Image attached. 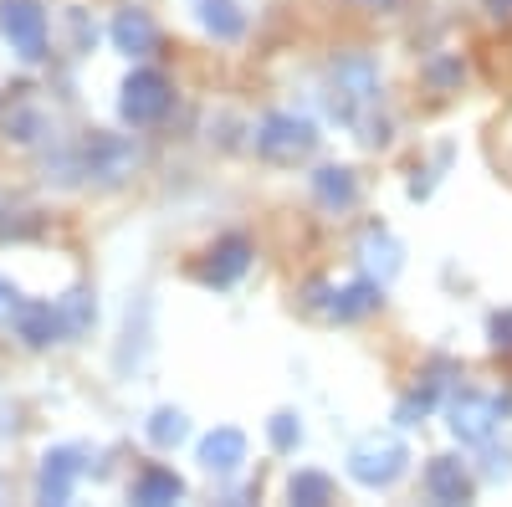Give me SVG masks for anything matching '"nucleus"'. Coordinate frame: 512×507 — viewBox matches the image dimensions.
<instances>
[{"label": "nucleus", "instance_id": "nucleus-27", "mask_svg": "<svg viewBox=\"0 0 512 507\" xmlns=\"http://www.w3.org/2000/svg\"><path fill=\"white\" fill-rule=\"evenodd\" d=\"M16 313H21V292H16L6 277H0V328L16 323Z\"/></svg>", "mask_w": 512, "mask_h": 507}, {"label": "nucleus", "instance_id": "nucleus-3", "mask_svg": "<svg viewBox=\"0 0 512 507\" xmlns=\"http://www.w3.org/2000/svg\"><path fill=\"white\" fill-rule=\"evenodd\" d=\"M318 149V123L303 113H267L256 123V154L267 164H303Z\"/></svg>", "mask_w": 512, "mask_h": 507}, {"label": "nucleus", "instance_id": "nucleus-13", "mask_svg": "<svg viewBox=\"0 0 512 507\" xmlns=\"http://www.w3.org/2000/svg\"><path fill=\"white\" fill-rule=\"evenodd\" d=\"M308 190H313V200L323 205V210H354L359 205V175L349 164H318L313 175H308Z\"/></svg>", "mask_w": 512, "mask_h": 507}, {"label": "nucleus", "instance_id": "nucleus-28", "mask_svg": "<svg viewBox=\"0 0 512 507\" xmlns=\"http://www.w3.org/2000/svg\"><path fill=\"white\" fill-rule=\"evenodd\" d=\"M492 21H512V0H482Z\"/></svg>", "mask_w": 512, "mask_h": 507}, {"label": "nucleus", "instance_id": "nucleus-15", "mask_svg": "<svg viewBox=\"0 0 512 507\" xmlns=\"http://www.w3.org/2000/svg\"><path fill=\"white\" fill-rule=\"evenodd\" d=\"M425 497L441 502V507L472 502V472H466L456 456H431L425 461Z\"/></svg>", "mask_w": 512, "mask_h": 507}, {"label": "nucleus", "instance_id": "nucleus-29", "mask_svg": "<svg viewBox=\"0 0 512 507\" xmlns=\"http://www.w3.org/2000/svg\"><path fill=\"white\" fill-rule=\"evenodd\" d=\"M374 6H395V0H374Z\"/></svg>", "mask_w": 512, "mask_h": 507}, {"label": "nucleus", "instance_id": "nucleus-7", "mask_svg": "<svg viewBox=\"0 0 512 507\" xmlns=\"http://www.w3.org/2000/svg\"><path fill=\"white\" fill-rule=\"evenodd\" d=\"M169 103H175V93H169V77H164V72H154V67H134V72H128L118 108H123V118L134 123V129H149V123H159V118L169 113Z\"/></svg>", "mask_w": 512, "mask_h": 507}, {"label": "nucleus", "instance_id": "nucleus-9", "mask_svg": "<svg viewBox=\"0 0 512 507\" xmlns=\"http://www.w3.org/2000/svg\"><path fill=\"white\" fill-rule=\"evenodd\" d=\"M200 467L210 472V477H221V482H231V477H241L246 472V436L236 431V426H216L210 436H200Z\"/></svg>", "mask_w": 512, "mask_h": 507}, {"label": "nucleus", "instance_id": "nucleus-12", "mask_svg": "<svg viewBox=\"0 0 512 507\" xmlns=\"http://www.w3.org/2000/svg\"><path fill=\"white\" fill-rule=\"evenodd\" d=\"M108 36H113V47H118L123 57H154V52H159V26H154V16L139 11V6L113 11Z\"/></svg>", "mask_w": 512, "mask_h": 507}, {"label": "nucleus", "instance_id": "nucleus-11", "mask_svg": "<svg viewBox=\"0 0 512 507\" xmlns=\"http://www.w3.org/2000/svg\"><path fill=\"white\" fill-rule=\"evenodd\" d=\"M359 267H364V277H374L379 287H390V282L400 277V267H405V246L384 231V226H369V231L359 236Z\"/></svg>", "mask_w": 512, "mask_h": 507}, {"label": "nucleus", "instance_id": "nucleus-25", "mask_svg": "<svg viewBox=\"0 0 512 507\" xmlns=\"http://www.w3.org/2000/svg\"><path fill=\"white\" fill-rule=\"evenodd\" d=\"M487 344H492L497 354H512V308L492 313V323H487Z\"/></svg>", "mask_w": 512, "mask_h": 507}, {"label": "nucleus", "instance_id": "nucleus-10", "mask_svg": "<svg viewBox=\"0 0 512 507\" xmlns=\"http://www.w3.org/2000/svg\"><path fill=\"white\" fill-rule=\"evenodd\" d=\"M246 267H251V241H246L241 231H231V236H221L216 246L205 251L200 282H205V287H231V282L246 277Z\"/></svg>", "mask_w": 512, "mask_h": 507}, {"label": "nucleus", "instance_id": "nucleus-23", "mask_svg": "<svg viewBox=\"0 0 512 507\" xmlns=\"http://www.w3.org/2000/svg\"><path fill=\"white\" fill-rule=\"evenodd\" d=\"M431 405H436V385H425V390H415V395H405L400 405H395V426H425V415H431Z\"/></svg>", "mask_w": 512, "mask_h": 507}, {"label": "nucleus", "instance_id": "nucleus-16", "mask_svg": "<svg viewBox=\"0 0 512 507\" xmlns=\"http://www.w3.org/2000/svg\"><path fill=\"white\" fill-rule=\"evenodd\" d=\"M16 333H21V344H26V349H47V344H57V338H67V333H62V318H57L52 303H21V313H16Z\"/></svg>", "mask_w": 512, "mask_h": 507}, {"label": "nucleus", "instance_id": "nucleus-19", "mask_svg": "<svg viewBox=\"0 0 512 507\" xmlns=\"http://www.w3.org/2000/svg\"><path fill=\"white\" fill-rule=\"evenodd\" d=\"M57 318H62V333L67 338H82L93 323H98V303H93V292L88 287H72L67 298L57 303Z\"/></svg>", "mask_w": 512, "mask_h": 507}, {"label": "nucleus", "instance_id": "nucleus-22", "mask_svg": "<svg viewBox=\"0 0 512 507\" xmlns=\"http://www.w3.org/2000/svg\"><path fill=\"white\" fill-rule=\"evenodd\" d=\"M267 441H272V451H297L303 446V415H292V410H277L272 420H267Z\"/></svg>", "mask_w": 512, "mask_h": 507}, {"label": "nucleus", "instance_id": "nucleus-6", "mask_svg": "<svg viewBox=\"0 0 512 507\" xmlns=\"http://www.w3.org/2000/svg\"><path fill=\"white\" fill-rule=\"evenodd\" d=\"M379 303H384V287L374 277H359L349 287H328V282H313L308 287V308H318L333 323H359V318L379 313Z\"/></svg>", "mask_w": 512, "mask_h": 507}, {"label": "nucleus", "instance_id": "nucleus-17", "mask_svg": "<svg viewBox=\"0 0 512 507\" xmlns=\"http://www.w3.org/2000/svg\"><path fill=\"white\" fill-rule=\"evenodd\" d=\"M195 21H200L205 36H216V41H241V31H246L241 0H195Z\"/></svg>", "mask_w": 512, "mask_h": 507}, {"label": "nucleus", "instance_id": "nucleus-21", "mask_svg": "<svg viewBox=\"0 0 512 507\" xmlns=\"http://www.w3.org/2000/svg\"><path fill=\"white\" fill-rule=\"evenodd\" d=\"M287 497L303 502V507H323V502H333V477H323V472H297V477L287 482Z\"/></svg>", "mask_w": 512, "mask_h": 507}, {"label": "nucleus", "instance_id": "nucleus-20", "mask_svg": "<svg viewBox=\"0 0 512 507\" xmlns=\"http://www.w3.org/2000/svg\"><path fill=\"white\" fill-rule=\"evenodd\" d=\"M144 431H149V441H154L159 451H175V446L190 436V415H185L180 405H159V410L149 415Z\"/></svg>", "mask_w": 512, "mask_h": 507}, {"label": "nucleus", "instance_id": "nucleus-18", "mask_svg": "<svg viewBox=\"0 0 512 507\" xmlns=\"http://www.w3.org/2000/svg\"><path fill=\"white\" fill-rule=\"evenodd\" d=\"M175 497H185V482L169 472V467H144L134 477V502H144V507H164V502H175Z\"/></svg>", "mask_w": 512, "mask_h": 507}, {"label": "nucleus", "instance_id": "nucleus-1", "mask_svg": "<svg viewBox=\"0 0 512 507\" xmlns=\"http://www.w3.org/2000/svg\"><path fill=\"white\" fill-rule=\"evenodd\" d=\"M374 108H379V67H374V57H364V52L338 57L328 67V113L354 129V123Z\"/></svg>", "mask_w": 512, "mask_h": 507}, {"label": "nucleus", "instance_id": "nucleus-14", "mask_svg": "<svg viewBox=\"0 0 512 507\" xmlns=\"http://www.w3.org/2000/svg\"><path fill=\"white\" fill-rule=\"evenodd\" d=\"M77 477H82V461L72 446H57L41 456V477H36V497L41 502H72L77 492Z\"/></svg>", "mask_w": 512, "mask_h": 507}, {"label": "nucleus", "instance_id": "nucleus-5", "mask_svg": "<svg viewBox=\"0 0 512 507\" xmlns=\"http://www.w3.org/2000/svg\"><path fill=\"white\" fill-rule=\"evenodd\" d=\"M0 36L11 41V52L21 62H41L52 47V26H47V11L36 0H0Z\"/></svg>", "mask_w": 512, "mask_h": 507}, {"label": "nucleus", "instance_id": "nucleus-2", "mask_svg": "<svg viewBox=\"0 0 512 507\" xmlns=\"http://www.w3.org/2000/svg\"><path fill=\"white\" fill-rule=\"evenodd\" d=\"M405 472H410V451H405L400 436L374 431V436L354 441V451H349V477H354L359 487H369V492L395 487Z\"/></svg>", "mask_w": 512, "mask_h": 507}, {"label": "nucleus", "instance_id": "nucleus-8", "mask_svg": "<svg viewBox=\"0 0 512 507\" xmlns=\"http://www.w3.org/2000/svg\"><path fill=\"white\" fill-rule=\"evenodd\" d=\"M139 169V144L123 134H93L82 144V175L98 185H123Z\"/></svg>", "mask_w": 512, "mask_h": 507}, {"label": "nucleus", "instance_id": "nucleus-24", "mask_svg": "<svg viewBox=\"0 0 512 507\" xmlns=\"http://www.w3.org/2000/svg\"><path fill=\"white\" fill-rule=\"evenodd\" d=\"M461 57H431V62H425V82H431V88L436 93H451L456 88V82H461Z\"/></svg>", "mask_w": 512, "mask_h": 507}, {"label": "nucleus", "instance_id": "nucleus-26", "mask_svg": "<svg viewBox=\"0 0 512 507\" xmlns=\"http://www.w3.org/2000/svg\"><path fill=\"white\" fill-rule=\"evenodd\" d=\"M482 477H487V482H507V477H512V451H507V446L482 456Z\"/></svg>", "mask_w": 512, "mask_h": 507}, {"label": "nucleus", "instance_id": "nucleus-4", "mask_svg": "<svg viewBox=\"0 0 512 507\" xmlns=\"http://www.w3.org/2000/svg\"><path fill=\"white\" fill-rule=\"evenodd\" d=\"M451 420V436L461 441V446H487L492 436H497V426L512 415V395H482V390H461L456 400H451V410H446Z\"/></svg>", "mask_w": 512, "mask_h": 507}]
</instances>
